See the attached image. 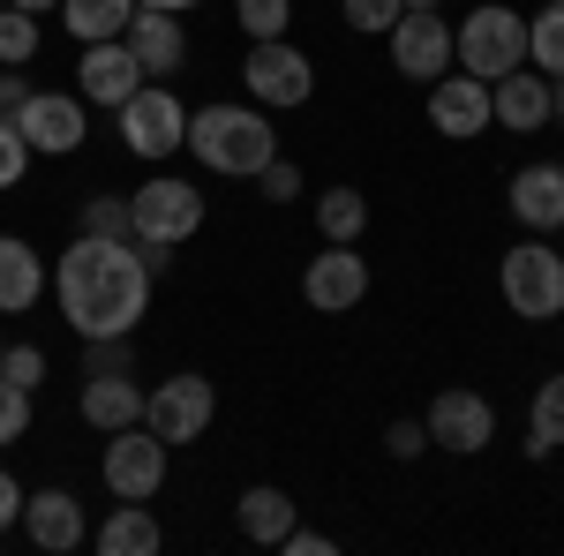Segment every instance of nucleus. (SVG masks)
I'll list each match as a JSON object with an SVG mask.
<instances>
[{"instance_id":"nucleus-1","label":"nucleus","mask_w":564,"mask_h":556,"mask_svg":"<svg viewBox=\"0 0 564 556\" xmlns=\"http://www.w3.org/2000/svg\"><path fill=\"white\" fill-rule=\"evenodd\" d=\"M151 271L129 249V233H76L61 249V316L84 339H129L151 308Z\"/></svg>"},{"instance_id":"nucleus-2","label":"nucleus","mask_w":564,"mask_h":556,"mask_svg":"<svg viewBox=\"0 0 564 556\" xmlns=\"http://www.w3.org/2000/svg\"><path fill=\"white\" fill-rule=\"evenodd\" d=\"M188 151L204 173H226V181H257L271 159H279V135L263 121V106H196L188 113Z\"/></svg>"},{"instance_id":"nucleus-3","label":"nucleus","mask_w":564,"mask_h":556,"mask_svg":"<svg viewBox=\"0 0 564 556\" xmlns=\"http://www.w3.org/2000/svg\"><path fill=\"white\" fill-rule=\"evenodd\" d=\"M452 68H467L481 84L527 68V15L505 8V0H481L467 23H452Z\"/></svg>"},{"instance_id":"nucleus-4","label":"nucleus","mask_w":564,"mask_h":556,"mask_svg":"<svg viewBox=\"0 0 564 556\" xmlns=\"http://www.w3.org/2000/svg\"><path fill=\"white\" fill-rule=\"evenodd\" d=\"M497 279H505L512 316H527V324H550V316H564V249L550 241V233H527L520 249H505Z\"/></svg>"},{"instance_id":"nucleus-5","label":"nucleus","mask_w":564,"mask_h":556,"mask_svg":"<svg viewBox=\"0 0 564 556\" xmlns=\"http://www.w3.org/2000/svg\"><path fill=\"white\" fill-rule=\"evenodd\" d=\"M196 226H204V188H196V181H181V173H151V181L129 196V241L181 249Z\"/></svg>"},{"instance_id":"nucleus-6","label":"nucleus","mask_w":564,"mask_h":556,"mask_svg":"<svg viewBox=\"0 0 564 556\" xmlns=\"http://www.w3.org/2000/svg\"><path fill=\"white\" fill-rule=\"evenodd\" d=\"M121 143H129L143 166H159V159H174V151H188V106H181V90L166 84H143L121 106Z\"/></svg>"},{"instance_id":"nucleus-7","label":"nucleus","mask_w":564,"mask_h":556,"mask_svg":"<svg viewBox=\"0 0 564 556\" xmlns=\"http://www.w3.org/2000/svg\"><path fill=\"white\" fill-rule=\"evenodd\" d=\"M212 422H218V391H212V377H196V369L166 377V384L143 399V428H151L166 451H174V444H196Z\"/></svg>"},{"instance_id":"nucleus-8","label":"nucleus","mask_w":564,"mask_h":556,"mask_svg":"<svg viewBox=\"0 0 564 556\" xmlns=\"http://www.w3.org/2000/svg\"><path fill=\"white\" fill-rule=\"evenodd\" d=\"M241 90L257 106H308L316 90V68L294 39H249V61H241Z\"/></svg>"},{"instance_id":"nucleus-9","label":"nucleus","mask_w":564,"mask_h":556,"mask_svg":"<svg viewBox=\"0 0 564 556\" xmlns=\"http://www.w3.org/2000/svg\"><path fill=\"white\" fill-rule=\"evenodd\" d=\"M98 473H106V489H113L121 504H151V497L166 489V444H159L143 422H135V428H113V436H106Z\"/></svg>"},{"instance_id":"nucleus-10","label":"nucleus","mask_w":564,"mask_h":556,"mask_svg":"<svg viewBox=\"0 0 564 556\" xmlns=\"http://www.w3.org/2000/svg\"><path fill=\"white\" fill-rule=\"evenodd\" d=\"M15 129L31 143V159H68V151H84V98L31 84V98L15 106Z\"/></svg>"},{"instance_id":"nucleus-11","label":"nucleus","mask_w":564,"mask_h":556,"mask_svg":"<svg viewBox=\"0 0 564 556\" xmlns=\"http://www.w3.org/2000/svg\"><path fill=\"white\" fill-rule=\"evenodd\" d=\"M302 301L316 316L361 308L369 301V263H361V249L354 241H324V257H308V271H302Z\"/></svg>"},{"instance_id":"nucleus-12","label":"nucleus","mask_w":564,"mask_h":556,"mask_svg":"<svg viewBox=\"0 0 564 556\" xmlns=\"http://www.w3.org/2000/svg\"><path fill=\"white\" fill-rule=\"evenodd\" d=\"M430 444L436 451H452V459H475L497 444V406L481 399V391H436L430 399Z\"/></svg>"},{"instance_id":"nucleus-13","label":"nucleus","mask_w":564,"mask_h":556,"mask_svg":"<svg viewBox=\"0 0 564 556\" xmlns=\"http://www.w3.org/2000/svg\"><path fill=\"white\" fill-rule=\"evenodd\" d=\"M384 39H391V68H399L406 84H436V76L452 68V23H444L436 8H406Z\"/></svg>"},{"instance_id":"nucleus-14","label":"nucleus","mask_w":564,"mask_h":556,"mask_svg":"<svg viewBox=\"0 0 564 556\" xmlns=\"http://www.w3.org/2000/svg\"><path fill=\"white\" fill-rule=\"evenodd\" d=\"M143 84H151V76H143V61L129 53V39H98V45H84V61H76V98H84V106H113V113H121Z\"/></svg>"},{"instance_id":"nucleus-15","label":"nucleus","mask_w":564,"mask_h":556,"mask_svg":"<svg viewBox=\"0 0 564 556\" xmlns=\"http://www.w3.org/2000/svg\"><path fill=\"white\" fill-rule=\"evenodd\" d=\"M430 129L444 135V143H475L481 129H497V121H489V84L467 76V68H444L430 84Z\"/></svg>"},{"instance_id":"nucleus-16","label":"nucleus","mask_w":564,"mask_h":556,"mask_svg":"<svg viewBox=\"0 0 564 556\" xmlns=\"http://www.w3.org/2000/svg\"><path fill=\"white\" fill-rule=\"evenodd\" d=\"M121 39H129V53L143 61L151 84H174L181 68H188V31H181V15H166V8H135Z\"/></svg>"},{"instance_id":"nucleus-17","label":"nucleus","mask_w":564,"mask_h":556,"mask_svg":"<svg viewBox=\"0 0 564 556\" xmlns=\"http://www.w3.org/2000/svg\"><path fill=\"white\" fill-rule=\"evenodd\" d=\"M23 534H31L45 556H68V549H84V542H90L84 504H76L68 489H39V497H23Z\"/></svg>"},{"instance_id":"nucleus-18","label":"nucleus","mask_w":564,"mask_h":556,"mask_svg":"<svg viewBox=\"0 0 564 556\" xmlns=\"http://www.w3.org/2000/svg\"><path fill=\"white\" fill-rule=\"evenodd\" d=\"M505 204L520 218L527 233H564V166H520L512 173V188H505Z\"/></svg>"},{"instance_id":"nucleus-19","label":"nucleus","mask_w":564,"mask_h":556,"mask_svg":"<svg viewBox=\"0 0 564 556\" xmlns=\"http://www.w3.org/2000/svg\"><path fill=\"white\" fill-rule=\"evenodd\" d=\"M489 121L512 135H534L550 121V76L542 68H512V76H497L489 84Z\"/></svg>"},{"instance_id":"nucleus-20","label":"nucleus","mask_w":564,"mask_h":556,"mask_svg":"<svg viewBox=\"0 0 564 556\" xmlns=\"http://www.w3.org/2000/svg\"><path fill=\"white\" fill-rule=\"evenodd\" d=\"M143 399H151V391L135 384L129 369H113V377H84V422L98 428V436L135 428V422H143Z\"/></svg>"},{"instance_id":"nucleus-21","label":"nucleus","mask_w":564,"mask_h":556,"mask_svg":"<svg viewBox=\"0 0 564 556\" xmlns=\"http://www.w3.org/2000/svg\"><path fill=\"white\" fill-rule=\"evenodd\" d=\"M45 301V257L23 233H0V316H23Z\"/></svg>"},{"instance_id":"nucleus-22","label":"nucleus","mask_w":564,"mask_h":556,"mask_svg":"<svg viewBox=\"0 0 564 556\" xmlns=\"http://www.w3.org/2000/svg\"><path fill=\"white\" fill-rule=\"evenodd\" d=\"M234 519H241V542H257V549H279V542H286V526L302 519V504H294L279 481H257V489H241Z\"/></svg>"},{"instance_id":"nucleus-23","label":"nucleus","mask_w":564,"mask_h":556,"mask_svg":"<svg viewBox=\"0 0 564 556\" xmlns=\"http://www.w3.org/2000/svg\"><path fill=\"white\" fill-rule=\"evenodd\" d=\"M90 542H98V556H159L166 549V526L151 519V504H121V497H113V519H106Z\"/></svg>"},{"instance_id":"nucleus-24","label":"nucleus","mask_w":564,"mask_h":556,"mask_svg":"<svg viewBox=\"0 0 564 556\" xmlns=\"http://www.w3.org/2000/svg\"><path fill=\"white\" fill-rule=\"evenodd\" d=\"M135 15V0H61V31L76 45H98V39H121Z\"/></svg>"},{"instance_id":"nucleus-25","label":"nucleus","mask_w":564,"mask_h":556,"mask_svg":"<svg viewBox=\"0 0 564 556\" xmlns=\"http://www.w3.org/2000/svg\"><path fill=\"white\" fill-rule=\"evenodd\" d=\"M550 451H564V369L527 406V459H550Z\"/></svg>"},{"instance_id":"nucleus-26","label":"nucleus","mask_w":564,"mask_h":556,"mask_svg":"<svg viewBox=\"0 0 564 556\" xmlns=\"http://www.w3.org/2000/svg\"><path fill=\"white\" fill-rule=\"evenodd\" d=\"M316 233H324V241H361V233H369V196L347 188V181L324 188V196H316Z\"/></svg>"},{"instance_id":"nucleus-27","label":"nucleus","mask_w":564,"mask_h":556,"mask_svg":"<svg viewBox=\"0 0 564 556\" xmlns=\"http://www.w3.org/2000/svg\"><path fill=\"white\" fill-rule=\"evenodd\" d=\"M527 68H542L550 84L564 76V0H542V15H527Z\"/></svg>"},{"instance_id":"nucleus-28","label":"nucleus","mask_w":564,"mask_h":556,"mask_svg":"<svg viewBox=\"0 0 564 556\" xmlns=\"http://www.w3.org/2000/svg\"><path fill=\"white\" fill-rule=\"evenodd\" d=\"M39 61V15L31 8H0V68Z\"/></svg>"},{"instance_id":"nucleus-29","label":"nucleus","mask_w":564,"mask_h":556,"mask_svg":"<svg viewBox=\"0 0 564 556\" xmlns=\"http://www.w3.org/2000/svg\"><path fill=\"white\" fill-rule=\"evenodd\" d=\"M234 23H241L249 39H286V23H294V0H234Z\"/></svg>"},{"instance_id":"nucleus-30","label":"nucleus","mask_w":564,"mask_h":556,"mask_svg":"<svg viewBox=\"0 0 564 556\" xmlns=\"http://www.w3.org/2000/svg\"><path fill=\"white\" fill-rule=\"evenodd\" d=\"M23 436H31V391L0 377V451H8V444H23Z\"/></svg>"},{"instance_id":"nucleus-31","label":"nucleus","mask_w":564,"mask_h":556,"mask_svg":"<svg viewBox=\"0 0 564 556\" xmlns=\"http://www.w3.org/2000/svg\"><path fill=\"white\" fill-rule=\"evenodd\" d=\"M339 8H347V23H354V31H361V39H384L391 23L406 15L399 0H339Z\"/></svg>"},{"instance_id":"nucleus-32","label":"nucleus","mask_w":564,"mask_h":556,"mask_svg":"<svg viewBox=\"0 0 564 556\" xmlns=\"http://www.w3.org/2000/svg\"><path fill=\"white\" fill-rule=\"evenodd\" d=\"M113 369H135L129 339H84V377H113Z\"/></svg>"},{"instance_id":"nucleus-33","label":"nucleus","mask_w":564,"mask_h":556,"mask_svg":"<svg viewBox=\"0 0 564 556\" xmlns=\"http://www.w3.org/2000/svg\"><path fill=\"white\" fill-rule=\"evenodd\" d=\"M0 377L23 384V391H39L45 384V346H8V353H0Z\"/></svg>"},{"instance_id":"nucleus-34","label":"nucleus","mask_w":564,"mask_h":556,"mask_svg":"<svg viewBox=\"0 0 564 556\" xmlns=\"http://www.w3.org/2000/svg\"><path fill=\"white\" fill-rule=\"evenodd\" d=\"M23 173H31V143H23L15 121H0V188H15Z\"/></svg>"},{"instance_id":"nucleus-35","label":"nucleus","mask_w":564,"mask_h":556,"mask_svg":"<svg viewBox=\"0 0 564 556\" xmlns=\"http://www.w3.org/2000/svg\"><path fill=\"white\" fill-rule=\"evenodd\" d=\"M84 233H129V196H90Z\"/></svg>"},{"instance_id":"nucleus-36","label":"nucleus","mask_w":564,"mask_h":556,"mask_svg":"<svg viewBox=\"0 0 564 556\" xmlns=\"http://www.w3.org/2000/svg\"><path fill=\"white\" fill-rule=\"evenodd\" d=\"M257 188H263V204H294V196H302V173L286 166V159H271V166L257 173Z\"/></svg>"},{"instance_id":"nucleus-37","label":"nucleus","mask_w":564,"mask_h":556,"mask_svg":"<svg viewBox=\"0 0 564 556\" xmlns=\"http://www.w3.org/2000/svg\"><path fill=\"white\" fill-rule=\"evenodd\" d=\"M422 444H430V428H422V422H391L384 428V451H391V459H422Z\"/></svg>"},{"instance_id":"nucleus-38","label":"nucleus","mask_w":564,"mask_h":556,"mask_svg":"<svg viewBox=\"0 0 564 556\" xmlns=\"http://www.w3.org/2000/svg\"><path fill=\"white\" fill-rule=\"evenodd\" d=\"M279 549H286V556H332V549H339V542H332V534H316V526H302V519H294Z\"/></svg>"},{"instance_id":"nucleus-39","label":"nucleus","mask_w":564,"mask_h":556,"mask_svg":"<svg viewBox=\"0 0 564 556\" xmlns=\"http://www.w3.org/2000/svg\"><path fill=\"white\" fill-rule=\"evenodd\" d=\"M23 497H31V489H23L15 473L0 467V534H8V526H23Z\"/></svg>"},{"instance_id":"nucleus-40","label":"nucleus","mask_w":564,"mask_h":556,"mask_svg":"<svg viewBox=\"0 0 564 556\" xmlns=\"http://www.w3.org/2000/svg\"><path fill=\"white\" fill-rule=\"evenodd\" d=\"M31 98V84L15 76V68H0V121H15V106Z\"/></svg>"},{"instance_id":"nucleus-41","label":"nucleus","mask_w":564,"mask_h":556,"mask_svg":"<svg viewBox=\"0 0 564 556\" xmlns=\"http://www.w3.org/2000/svg\"><path fill=\"white\" fill-rule=\"evenodd\" d=\"M135 8H166V15H188L196 0H135Z\"/></svg>"},{"instance_id":"nucleus-42","label":"nucleus","mask_w":564,"mask_h":556,"mask_svg":"<svg viewBox=\"0 0 564 556\" xmlns=\"http://www.w3.org/2000/svg\"><path fill=\"white\" fill-rule=\"evenodd\" d=\"M8 8H31V15H45V8H61V0H8Z\"/></svg>"},{"instance_id":"nucleus-43","label":"nucleus","mask_w":564,"mask_h":556,"mask_svg":"<svg viewBox=\"0 0 564 556\" xmlns=\"http://www.w3.org/2000/svg\"><path fill=\"white\" fill-rule=\"evenodd\" d=\"M399 8H436V0H399Z\"/></svg>"},{"instance_id":"nucleus-44","label":"nucleus","mask_w":564,"mask_h":556,"mask_svg":"<svg viewBox=\"0 0 564 556\" xmlns=\"http://www.w3.org/2000/svg\"><path fill=\"white\" fill-rule=\"evenodd\" d=\"M0 353H8V339H0Z\"/></svg>"},{"instance_id":"nucleus-45","label":"nucleus","mask_w":564,"mask_h":556,"mask_svg":"<svg viewBox=\"0 0 564 556\" xmlns=\"http://www.w3.org/2000/svg\"><path fill=\"white\" fill-rule=\"evenodd\" d=\"M0 8H8V0H0Z\"/></svg>"}]
</instances>
